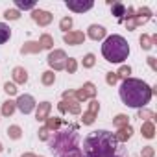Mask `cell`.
I'll return each mask as SVG.
<instances>
[{"mask_svg":"<svg viewBox=\"0 0 157 157\" xmlns=\"http://www.w3.org/2000/svg\"><path fill=\"white\" fill-rule=\"evenodd\" d=\"M120 98L124 105L135 107V109H144L146 104L151 100V87L137 78H128L120 85Z\"/></svg>","mask_w":157,"mask_h":157,"instance_id":"cell-1","label":"cell"},{"mask_svg":"<svg viewBox=\"0 0 157 157\" xmlns=\"http://www.w3.org/2000/svg\"><path fill=\"white\" fill-rule=\"evenodd\" d=\"M115 151H117V139L113 133L105 129L93 131L83 140L85 157H113Z\"/></svg>","mask_w":157,"mask_h":157,"instance_id":"cell-2","label":"cell"},{"mask_svg":"<svg viewBox=\"0 0 157 157\" xmlns=\"http://www.w3.org/2000/svg\"><path fill=\"white\" fill-rule=\"evenodd\" d=\"M78 140H80V135H78V128L76 126H70L67 129H57L54 131V137L48 139V144H50V150L56 153V155H61L72 148H78Z\"/></svg>","mask_w":157,"mask_h":157,"instance_id":"cell-3","label":"cell"},{"mask_svg":"<svg viewBox=\"0 0 157 157\" xmlns=\"http://www.w3.org/2000/svg\"><path fill=\"white\" fill-rule=\"evenodd\" d=\"M102 54L109 63H122L129 56V44L122 35H109L102 44Z\"/></svg>","mask_w":157,"mask_h":157,"instance_id":"cell-4","label":"cell"},{"mask_svg":"<svg viewBox=\"0 0 157 157\" xmlns=\"http://www.w3.org/2000/svg\"><path fill=\"white\" fill-rule=\"evenodd\" d=\"M59 111L61 113H70V115H80L82 113V107H80V102L76 100L74 96V91H65L63 93V102H59Z\"/></svg>","mask_w":157,"mask_h":157,"instance_id":"cell-5","label":"cell"},{"mask_svg":"<svg viewBox=\"0 0 157 157\" xmlns=\"http://www.w3.org/2000/svg\"><path fill=\"white\" fill-rule=\"evenodd\" d=\"M46 61H48V65H50L56 72H57V70H63V68H65V63H67V54H65L63 50H52V52L48 54Z\"/></svg>","mask_w":157,"mask_h":157,"instance_id":"cell-6","label":"cell"},{"mask_svg":"<svg viewBox=\"0 0 157 157\" xmlns=\"http://www.w3.org/2000/svg\"><path fill=\"white\" fill-rule=\"evenodd\" d=\"M15 105H17V109H19L22 115H28V113H32V111L35 109V100H33L32 94H21V96L17 98Z\"/></svg>","mask_w":157,"mask_h":157,"instance_id":"cell-7","label":"cell"},{"mask_svg":"<svg viewBox=\"0 0 157 157\" xmlns=\"http://www.w3.org/2000/svg\"><path fill=\"white\" fill-rule=\"evenodd\" d=\"M74 96H76L78 102H82V100L85 102L87 98H94V96H96V87H94V83H91V82L83 83V87L78 89V91L74 93Z\"/></svg>","mask_w":157,"mask_h":157,"instance_id":"cell-8","label":"cell"},{"mask_svg":"<svg viewBox=\"0 0 157 157\" xmlns=\"http://www.w3.org/2000/svg\"><path fill=\"white\" fill-rule=\"evenodd\" d=\"M32 19L33 22H37L39 26H48L54 19V15L50 11H44V10H33L32 11Z\"/></svg>","mask_w":157,"mask_h":157,"instance_id":"cell-9","label":"cell"},{"mask_svg":"<svg viewBox=\"0 0 157 157\" xmlns=\"http://www.w3.org/2000/svg\"><path fill=\"white\" fill-rule=\"evenodd\" d=\"M93 2H83V0H68L67 2V8L70 10V11H76V13H83V11H89V10H93Z\"/></svg>","mask_w":157,"mask_h":157,"instance_id":"cell-10","label":"cell"},{"mask_svg":"<svg viewBox=\"0 0 157 157\" xmlns=\"http://www.w3.org/2000/svg\"><path fill=\"white\" fill-rule=\"evenodd\" d=\"M63 41L67 44H82L85 41V35H83V32H68L63 35Z\"/></svg>","mask_w":157,"mask_h":157,"instance_id":"cell-11","label":"cell"},{"mask_svg":"<svg viewBox=\"0 0 157 157\" xmlns=\"http://www.w3.org/2000/svg\"><path fill=\"white\" fill-rule=\"evenodd\" d=\"M50 111H52L50 102H41V104L37 105V109H35V118H37L39 122H43V120H46V118H48Z\"/></svg>","mask_w":157,"mask_h":157,"instance_id":"cell-12","label":"cell"},{"mask_svg":"<svg viewBox=\"0 0 157 157\" xmlns=\"http://www.w3.org/2000/svg\"><path fill=\"white\" fill-rule=\"evenodd\" d=\"M11 76H13V82L19 83V85H24L28 82V70L24 67H15L13 72H11Z\"/></svg>","mask_w":157,"mask_h":157,"instance_id":"cell-13","label":"cell"},{"mask_svg":"<svg viewBox=\"0 0 157 157\" xmlns=\"http://www.w3.org/2000/svg\"><path fill=\"white\" fill-rule=\"evenodd\" d=\"M135 13H137V15H135V22H137V26L146 24V22L151 19V10H150V8H139Z\"/></svg>","mask_w":157,"mask_h":157,"instance_id":"cell-14","label":"cell"},{"mask_svg":"<svg viewBox=\"0 0 157 157\" xmlns=\"http://www.w3.org/2000/svg\"><path fill=\"white\" fill-rule=\"evenodd\" d=\"M105 28L104 26H98V24H93V26H89V32H87V35L93 39V41H100V39H104L105 37Z\"/></svg>","mask_w":157,"mask_h":157,"instance_id":"cell-15","label":"cell"},{"mask_svg":"<svg viewBox=\"0 0 157 157\" xmlns=\"http://www.w3.org/2000/svg\"><path fill=\"white\" fill-rule=\"evenodd\" d=\"M41 50H43V46L39 44V41H28V43L22 44L21 54H22V56H26V54H39Z\"/></svg>","mask_w":157,"mask_h":157,"instance_id":"cell-16","label":"cell"},{"mask_svg":"<svg viewBox=\"0 0 157 157\" xmlns=\"http://www.w3.org/2000/svg\"><path fill=\"white\" fill-rule=\"evenodd\" d=\"M131 135H133V128L128 124L124 128H118V131L115 133V139H117V142H126Z\"/></svg>","mask_w":157,"mask_h":157,"instance_id":"cell-17","label":"cell"},{"mask_svg":"<svg viewBox=\"0 0 157 157\" xmlns=\"http://www.w3.org/2000/svg\"><path fill=\"white\" fill-rule=\"evenodd\" d=\"M109 6H111V11H113V15L117 17V19H120V21H124V15H126V6L122 4V2H107Z\"/></svg>","mask_w":157,"mask_h":157,"instance_id":"cell-18","label":"cell"},{"mask_svg":"<svg viewBox=\"0 0 157 157\" xmlns=\"http://www.w3.org/2000/svg\"><path fill=\"white\" fill-rule=\"evenodd\" d=\"M155 43H157V35H151V37L146 35V33L140 35V48H142V50H150Z\"/></svg>","mask_w":157,"mask_h":157,"instance_id":"cell-19","label":"cell"},{"mask_svg":"<svg viewBox=\"0 0 157 157\" xmlns=\"http://www.w3.org/2000/svg\"><path fill=\"white\" fill-rule=\"evenodd\" d=\"M140 133L146 139H153L155 137V126H153V122H144L140 126Z\"/></svg>","mask_w":157,"mask_h":157,"instance_id":"cell-20","label":"cell"},{"mask_svg":"<svg viewBox=\"0 0 157 157\" xmlns=\"http://www.w3.org/2000/svg\"><path fill=\"white\" fill-rule=\"evenodd\" d=\"M44 128H46L48 131H57V129L61 128V118H59V117H48Z\"/></svg>","mask_w":157,"mask_h":157,"instance_id":"cell-21","label":"cell"},{"mask_svg":"<svg viewBox=\"0 0 157 157\" xmlns=\"http://www.w3.org/2000/svg\"><path fill=\"white\" fill-rule=\"evenodd\" d=\"M15 109H17V105H15L13 100H6V102L2 104V115H4V117H11V115L15 113Z\"/></svg>","mask_w":157,"mask_h":157,"instance_id":"cell-22","label":"cell"},{"mask_svg":"<svg viewBox=\"0 0 157 157\" xmlns=\"http://www.w3.org/2000/svg\"><path fill=\"white\" fill-rule=\"evenodd\" d=\"M10 37H11V30H10V26L4 24V22H0V44H4L6 41H10Z\"/></svg>","mask_w":157,"mask_h":157,"instance_id":"cell-23","label":"cell"},{"mask_svg":"<svg viewBox=\"0 0 157 157\" xmlns=\"http://www.w3.org/2000/svg\"><path fill=\"white\" fill-rule=\"evenodd\" d=\"M41 82H43V85H54V82H56V74H54V70H46V72H43L41 74Z\"/></svg>","mask_w":157,"mask_h":157,"instance_id":"cell-24","label":"cell"},{"mask_svg":"<svg viewBox=\"0 0 157 157\" xmlns=\"http://www.w3.org/2000/svg\"><path fill=\"white\" fill-rule=\"evenodd\" d=\"M39 44L43 46V50H52V46H54V39H52V35L43 33L41 39H39Z\"/></svg>","mask_w":157,"mask_h":157,"instance_id":"cell-25","label":"cell"},{"mask_svg":"<svg viewBox=\"0 0 157 157\" xmlns=\"http://www.w3.org/2000/svg\"><path fill=\"white\" fill-rule=\"evenodd\" d=\"M8 137L13 139V140H19V139L22 137V129H21L19 126H10V128H8Z\"/></svg>","mask_w":157,"mask_h":157,"instance_id":"cell-26","label":"cell"},{"mask_svg":"<svg viewBox=\"0 0 157 157\" xmlns=\"http://www.w3.org/2000/svg\"><path fill=\"white\" fill-rule=\"evenodd\" d=\"M65 70H67L68 74H74V72L78 70V61H76L74 57H67V63H65Z\"/></svg>","mask_w":157,"mask_h":157,"instance_id":"cell-27","label":"cell"},{"mask_svg":"<svg viewBox=\"0 0 157 157\" xmlns=\"http://www.w3.org/2000/svg\"><path fill=\"white\" fill-rule=\"evenodd\" d=\"M128 115H117L115 118H113V124L117 126V128H124V126H128Z\"/></svg>","mask_w":157,"mask_h":157,"instance_id":"cell-28","label":"cell"},{"mask_svg":"<svg viewBox=\"0 0 157 157\" xmlns=\"http://www.w3.org/2000/svg\"><path fill=\"white\" fill-rule=\"evenodd\" d=\"M129 74H131V68L128 67V65H122L118 70H117V76H118V80L122 78V80H128L129 78Z\"/></svg>","mask_w":157,"mask_h":157,"instance_id":"cell-29","label":"cell"},{"mask_svg":"<svg viewBox=\"0 0 157 157\" xmlns=\"http://www.w3.org/2000/svg\"><path fill=\"white\" fill-rule=\"evenodd\" d=\"M83 68H93L94 67V63H96V57H94V54H87L85 57H83Z\"/></svg>","mask_w":157,"mask_h":157,"instance_id":"cell-30","label":"cell"},{"mask_svg":"<svg viewBox=\"0 0 157 157\" xmlns=\"http://www.w3.org/2000/svg\"><path fill=\"white\" fill-rule=\"evenodd\" d=\"M59 28H61L65 33H68V30L72 28V17H65V19H61V22H59Z\"/></svg>","mask_w":157,"mask_h":157,"instance_id":"cell-31","label":"cell"},{"mask_svg":"<svg viewBox=\"0 0 157 157\" xmlns=\"http://www.w3.org/2000/svg\"><path fill=\"white\" fill-rule=\"evenodd\" d=\"M4 17H6L8 21H17V19L21 17V11H19V10H6V11H4Z\"/></svg>","mask_w":157,"mask_h":157,"instance_id":"cell-32","label":"cell"},{"mask_svg":"<svg viewBox=\"0 0 157 157\" xmlns=\"http://www.w3.org/2000/svg\"><path fill=\"white\" fill-rule=\"evenodd\" d=\"M15 6L19 10H33L35 8V2H24V0H15Z\"/></svg>","mask_w":157,"mask_h":157,"instance_id":"cell-33","label":"cell"},{"mask_svg":"<svg viewBox=\"0 0 157 157\" xmlns=\"http://www.w3.org/2000/svg\"><path fill=\"white\" fill-rule=\"evenodd\" d=\"M59 157H83V153H82V150H80V148H72V150H68V151L61 153Z\"/></svg>","mask_w":157,"mask_h":157,"instance_id":"cell-34","label":"cell"},{"mask_svg":"<svg viewBox=\"0 0 157 157\" xmlns=\"http://www.w3.org/2000/svg\"><path fill=\"white\" fill-rule=\"evenodd\" d=\"M98 111H100V104H98V100H96V98H91V102H89V113L96 115Z\"/></svg>","mask_w":157,"mask_h":157,"instance_id":"cell-35","label":"cell"},{"mask_svg":"<svg viewBox=\"0 0 157 157\" xmlns=\"http://www.w3.org/2000/svg\"><path fill=\"white\" fill-rule=\"evenodd\" d=\"M139 118H148V122H151L155 118V115L148 109H139Z\"/></svg>","mask_w":157,"mask_h":157,"instance_id":"cell-36","label":"cell"},{"mask_svg":"<svg viewBox=\"0 0 157 157\" xmlns=\"http://www.w3.org/2000/svg\"><path fill=\"white\" fill-rule=\"evenodd\" d=\"M4 91H6L10 96H15V94H17V87H15V83H10V82L4 83Z\"/></svg>","mask_w":157,"mask_h":157,"instance_id":"cell-37","label":"cell"},{"mask_svg":"<svg viewBox=\"0 0 157 157\" xmlns=\"http://www.w3.org/2000/svg\"><path fill=\"white\" fill-rule=\"evenodd\" d=\"M94 117H96V115H93V113H89V111H87V113H83V117H82V122H83L85 126H91V124L94 122Z\"/></svg>","mask_w":157,"mask_h":157,"instance_id":"cell-38","label":"cell"},{"mask_svg":"<svg viewBox=\"0 0 157 157\" xmlns=\"http://www.w3.org/2000/svg\"><path fill=\"white\" fill-rule=\"evenodd\" d=\"M105 82H107V85H115V83L118 82V76H117V72H107V76H105Z\"/></svg>","mask_w":157,"mask_h":157,"instance_id":"cell-39","label":"cell"},{"mask_svg":"<svg viewBox=\"0 0 157 157\" xmlns=\"http://www.w3.org/2000/svg\"><path fill=\"white\" fill-rule=\"evenodd\" d=\"M124 26H126L129 32H131V30H135V28H137V22H135V15H133V17H129V19H126V21H124Z\"/></svg>","mask_w":157,"mask_h":157,"instance_id":"cell-40","label":"cell"},{"mask_svg":"<svg viewBox=\"0 0 157 157\" xmlns=\"http://www.w3.org/2000/svg\"><path fill=\"white\" fill-rule=\"evenodd\" d=\"M140 157H155L153 148H151V146H144V148H142V155H140Z\"/></svg>","mask_w":157,"mask_h":157,"instance_id":"cell-41","label":"cell"},{"mask_svg":"<svg viewBox=\"0 0 157 157\" xmlns=\"http://www.w3.org/2000/svg\"><path fill=\"white\" fill-rule=\"evenodd\" d=\"M48 133H50V131H48L46 128H41V129H39V139H41V140H48Z\"/></svg>","mask_w":157,"mask_h":157,"instance_id":"cell-42","label":"cell"},{"mask_svg":"<svg viewBox=\"0 0 157 157\" xmlns=\"http://www.w3.org/2000/svg\"><path fill=\"white\" fill-rule=\"evenodd\" d=\"M148 65L151 67V70H157V59L155 57H148Z\"/></svg>","mask_w":157,"mask_h":157,"instance_id":"cell-43","label":"cell"},{"mask_svg":"<svg viewBox=\"0 0 157 157\" xmlns=\"http://www.w3.org/2000/svg\"><path fill=\"white\" fill-rule=\"evenodd\" d=\"M21 157H37V155H35V153H22Z\"/></svg>","mask_w":157,"mask_h":157,"instance_id":"cell-44","label":"cell"},{"mask_svg":"<svg viewBox=\"0 0 157 157\" xmlns=\"http://www.w3.org/2000/svg\"><path fill=\"white\" fill-rule=\"evenodd\" d=\"M2 150H4V146H2V142H0V151H2Z\"/></svg>","mask_w":157,"mask_h":157,"instance_id":"cell-45","label":"cell"},{"mask_svg":"<svg viewBox=\"0 0 157 157\" xmlns=\"http://www.w3.org/2000/svg\"><path fill=\"white\" fill-rule=\"evenodd\" d=\"M113 157H120V155H113Z\"/></svg>","mask_w":157,"mask_h":157,"instance_id":"cell-46","label":"cell"}]
</instances>
